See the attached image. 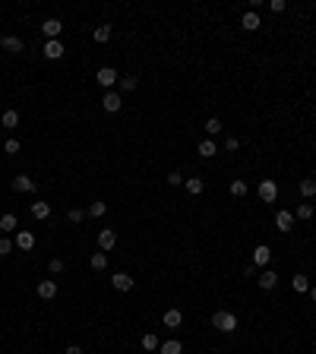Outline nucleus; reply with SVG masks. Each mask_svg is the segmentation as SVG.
<instances>
[{
  "label": "nucleus",
  "instance_id": "obj_36",
  "mask_svg": "<svg viewBox=\"0 0 316 354\" xmlns=\"http://www.w3.org/2000/svg\"><path fill=\"white\" fill-rule=\"evenodd\" d=\"M183 181H186V177H183L180 171H171V174H168V184H171V187H180Z\"/></svg>",
  "mask_w": 316,
  "mask_h": 354
},
{
  "label": "nucleus",
  "instance_id": "obj_12",
  "mask_svg": "<svg viewBox=\"0 0 316 354\" xmlns=\"http://www.w3.org/2000/svg\"><path fill=\"white\" fill-rule=\"evenodd\" d=\"M64 54H67V48L60 44V38H57V41H44V57H48V61H60Z\"/></svg>",
  "mask_w": 316,
  "mask_h": 354
},
{
  "label": "nucleus",
  "instance_id": "obj_15",
  "mask_svg": "<svg viewBox=\"0 0 316 354\" xmlns=\"http://www.w3.org/2000/svg\"><path fill=\"white\" fill-rule=\"evenodd\" d=\"M38 298L41 301H54L57 298V281L54 278H44L41 285H38Z\"/></svg>",
  "mask_w": 316,
  "mask_h": 354
},
{
  "label": "nucleus",
  "instance_id": "obj_42",
  "mask_svg": "<svg viewBox=\"0 0 316 354\" xmlns=\"http://www.w3.org/2000/svg\"><path fill=\"white\" fill-rule=\"evenodd\" d=\"M310 301H316V285H310Z\"/></svg>",
  "mask_w": 316,
  "mask_h": 354
},
{
  "label": "nucleus",
  "instance_id": "obj_1",
  "mask_svg": "<svg viewBox=\"0 0 316 354\" xmlns=\"http://www.w3.org/2000/svg\"><path fill=\"white\" fill-rule=\"evenodd\" d=\"M212 326L218 329V332L231 335L234 329H237V316H234L231 310H215V313H212Z\"/></svg>",
  "mask_w": 316,
  "mask_h": 354
},
{
  "label": "nucleus",
  "instance_id": "obj_19",
  "mask_svg": "<svg viewBox=\"0 0 316 354\" xmlns=\"http://www.w3.org/2000/svg\"><path fill=\"white\" fill-rule=\"evenodd\" d=\"M297 190H300V196H303V199H313V196H316V177H303Z\"/></svg>",
  "mask_w": 316,
  "mask_h": 354
},
{
  "label": "nucleus",
  "instance_id": "obj_27",
  "mask_svg": "<svg viewBox=\"0 0 316 354\" xmlns=\"http://www.w3.org/2000/svg\"><path fill=\"white\" fill-rule=\"evenodd\" d=\"M161 354H180L183 351V345H180V341L177 338H168V341H161V348H158Z\"/></svg>",
  "mask_w": 316,
  "mask_h": 354
},
{
  "label": "nucleus",
  "instance_id": "obj_4",
  "mask_svg": "<svg viewBox=\"0 0 316 354\" xmlns=\"http://www.w3.org/2000/svg\"><path fill=\"white\" fill-rule=\"evenodd\" d=\"M0 48L7 54H22L26 51V41H22L19 35H0Z\"/></svg>",
  "mask_w": 316,
  "mask_h": 354
},
{
  "label": "nucleus",
  "instance_id": "obj_14",
  "mask_svg": "<svg viewBox=\"0 0 316 354\" xmlns=\"http://www.w3.org/2000/svg\"><path fill=\"white\" fill-rule=\"evenodd\" d=\"M111 285L117 291H133V275H127V272H114L111 275Z\"/></svg>",
  "mask_w": 316,
  "mask_h": 354
},
{
  "label": "nucleus",
  "instance_id": "obj_18",
  "mask_svg": "<svg viewBox=\"0 0 316 354\" xmlns=\"http://www.w3.org/2000/svg\"><path fill=\"white\" fill-rule=\"evenodd\" d=\"M48 215H51V203H44V199H38V203H32V218L44 221Z\"/></svg>",
  "mask_w": 316,
  "mask_h": 354
},
{
  "label": "nucleus",
  "instance_id": "obj_32",
  "mask_svg": "<svg viewBox=\"0 0 316 354\" xmlns=\"http://www.w3.org/2000/svg\"><path fill=\"white\" fill-rule=\"evenodd\" d=\"M221 130H225V127H221L218 117H209V121H206V133H209V136H218Z\"/></svg>",
  "mask_w": 316,
  "mask_h": 354
},
{
  "label": "nucleus",
  "instance_id": "obj_35",
  "mask_svg": "<svg viewBox=\"0 0 316 354\" xmlns=\"http://www.w3.org/2000/svg\"><path fill=\"white\" fill-rule=\"evenodd\" d=\"M48 269H51V275H60V272H64V259H57V256H54L51 263H48Z\"/></svg>",
  "mask_w": 316,
  "mask_h": 354
},
{
  "label": "nucleus",
  "instance_id": "obj_20",
  "mask_svg": "<svg viewBox=\"0 0 316 354\" xmlns=\"http://www.w3.org/2000/svg\"><path fill=\"white\" fill-rule=\"evenodd\" d=\"M228 190H231V196H234V199H243V196L250 193V187H247V181H240V177H237V181H231Z\"/></svg>",
  "mask_w": 316,
  "mask_h": 354
},
{
  "label": "nucleus",
  "instance_id": "obj_26",
  "mask_svg": "<svg viewBox=\"0 0 316 354\" xmlns=\"http://www.w3.org/2000/svg\"><path fill=\"white\" fill-rule=\"evenodd\" d=\"M89 266L95 269V272H101V269H108V253H92V259H89Z\"/></svg>",
  "mask_w": 316,
  "mask_h": 354
},
{
  "label": "nucleus",
  "instance_id": "obj_11",
  "mask_svg": "<svg viewBox=\"0 0 316 354\" xmlns=\"http://www.w3.org/2000/svg\"><path fill=\"white\" fill-rule=\"evenodd\" d=\"M269 259H272V250H269L266 244H260V247L253 250V266H256V269H266Z\"/></svg>",
  "mask_w": 316,
  "mask_h": 354
},
{
  "label": "nucleus",
  "instance_id": "obj_34",
  "mask_svg": "<svg viewBox=\"0 0 316 354\" xmlns=\"http://www.w3.org/2000/svg\"><path fill=\"white\" fill-rule=\"evenodd\" d=\"M13 241H10V238H0V256H7V253H13Z\"/></svg>",
  "mask_w": 316,
  "mask_h": 354
},
{
  "label": "nucleus",
  "instance_id": "obj_40",
  "mask_svg": "<svg viewBox=\"0 0 316 354\" xmlns=\"http://www.w3.org/2000/svg\"><path fill=\"white\" fill-rule=\"evenodd\" d=\"M269 10H272V13H285V0H272Z\"/></svg>",
  "mask_w": 316,
  "mask_h": 354
},
{
  "label": "nucleus",
  "instance_id": "obj_6",
  "mask_svg": "<svg viewBox=\"0 0 316 354\" xmlns=\"http://www.w3.org/2000/svg\"><path fill=\"white\" fill-rule=\"evenodd\" d=\"M120 104H123V95L120 92H104V98H101V108L114 114V111H120Z\"/></svg>",
  "mask_w": 316,
  "mask_h": 354
},
{
  "label": "nucleus",
  "instance_id": "obj_39",
  "mask_svg": "<svg viewBox=\"0 0 316 354\" xmlns=\"http://www.w3.org/2000/svg\"><path fill=\"white\" fill-rule=\"evenodd\" d=\"M225 149H228V152H237V149H240V139H237V136H228V139H225Z\"/></svg>",
  "mask_w": 316,
  "mask_h": 354
},
{
  "label": "nucleus",
  "instance_id": "obj_29",
  "mask_svg": "<svg viewBox=\"0 0 316 354\" xmlns=\"http://www.w3.org/2000/svg\"><path fill=\"white\" fill-rule=\"evenodd\" d=\"M117 86H120V92H133L139 86V79L136 76H120V79H117Z\"/></svg>",
  "mask_w": 316,
  "mask_h": 354
},
{
  "label": "nucleus",
  "instance_id": "obj_30",
  "mask_svg": "<svg viewBox=\"0 0 316 354\" xmlns=\"http://www.w3.org/2000/svg\"><path fill=\"white\" fill-rule=\"evenodd\" d=\"M92 38H95L98 44H104L111 38V26H95V32H92Z\"/></svg>",
  "mask_w": 316,
  "mask_h": 354
},
{
  "label": "nucleus",
  "instance_id": "obj_33",
  "mask_svg": "<svg viewBox=\"0 0 316 354\" xmlns=\"http://www.w3.org/2000/svg\"><path fill=\"white\" fill-rule=\"evenodd\" d=\"M104 212H108V203H92V206H89V215H92V218H101Z\"/></svg>",
  "mask_w": 316,
  "mask_h": 354
},
{
  "label": "nucleus",
  "instance_id": "obj_3",
  "mask_svg": "<svg viewBox=\"0 0 316 354\" xmlns=\"http://www.w3.org/2000/svg\"><path fill=\"white\" fill-rule=\"evenodd\" d=\"M95 79H98V86H104V92H111V86H117V79H120V73H117L114 67H101L98 73H95Z\"/></svg>",
  "mask_w": 316,
  "mask_h": 354
},
{
  "label": "nucleus",
  "instance_id": "obj_8",
  "mask_svg": "<svg viewBox=\"0 0 316 354\" xmlns=\"http://www.w3.org/2000/svg\"><path fill=\"white\" fill-rule=\"evenodd\" d=\"M41 32L48 35V41H57V38H60V32H64V22L60 19H44L41 22Z\"/></svg>",
  "mask_w": 316,
  "mask_h": 354
},
{
  "label": "nucleus",
  "instance_id": "obj_37",
  "mask_svg": "<svg viewBox=\"0 0 316 354\" xmlns=\"http://www.w3.org/2000/svg\"><path fill=\"white\" fill-rule=\"evenodd\" d=\"M83 215H86L83 209H70V212H67V218L73 221V225H79V221H83Z\"/></svg>",
  "mask_w": 316,
  "mask_h": 354
},
{
  "label": "nucleus",
  "instance_id": "obj_2",
  "mask_svg": "<svg viewBox=\"0 0 316 354\" xmlns=\"http://www.w3.org/2000/svg\"><path fill=\"white\" fill-rule=\"evenodd\" d=\"M13 190L16 193H35L38 190V181H35L32 174H16L13 177Z\"/></svg>",
  "mask_w": 316,
  "mask_h": 354
},
{
  "label": "nucleus",
  "instance_id": "obj_10",
  "mask_svg": "<svg viewBox=\"0 0 316 354\" xmlns=\"http://www.w3.org/2000/svg\"><path fill=\"white\" fill-rule=\"evenodd\" d=\"M278 196V184L275 181H260V199L263 203H275Z\"/></svg>",
  "mask_w": 316,
  "mask_h": 354
},
{
  "label": "nucleus",
  "instance_id": "obj_21",
  "mask_svg": "<svg viewBox=\"0 0 316 354\" xmlns=\"http://www.w3.org/2000/svg\"><path fill=\"white\" fill-rule=\"evenodd\" d=\"M196 152H200L203 158H215V155H218V146L212 143V139H203V143L196 146Z\"/></svg>",
  "mask_w": 316,
  "mask_h": 354
},
{
  "label": "nucleus",
  "instance_id": "obj_16",
  "mask_svg": "<svg viewBox=\"0 0 316 354\" xmlns=\"http://www.w3.org/2000/svg\"><path fill=\"white\" fill-rule=\"evenodd\" d=\"M256 281H260V288H263V291H272V288L278 285V275L272 272V269H263V272H260V278H256Z\"/></svg>",
  "mask_w": 316,
  "mask_h": 354
},
{
  "label": "nucleus",
  "instance_id": "obj_31",
  "mask_svg": "<svg viewBox=\"0 0 316 354\" xmlns=\"http://www.w3.org/2000/svg\"><path fill=\"white\" fill-rule=\"evenodd\" d=\"M143 348H146V351H158V348H161V345H158V335H155V332H146V335H143Z\"/></svg>",
  "mask_w": 316,
  "mask_h": 354
},
{
  "label": "nucleus",
  "instance_id": "obj_38",
  "mask_svg": "<svg viewBox=\"0 0 316 354\" xmlns=\"http://www.w3.org/2000/svg\"><path fill=\"white\" fill-rule=\"evenodd\" d=\"M4 152H7V155H16V152H19V139H7Z\"/></svg>",
  "mask_w": 316,
  "mask_h": 354
},
{
  "label": "nucleus",
  "instance_id": "obj_24",
  "mask_svg": "<svg viewBox=\"0 0 316 354\" xmlns=\"http://www.w3.org/2000/svg\"><path fill=\"white\" fill-rule=\"evenodd\" d=\"M0 124H4L7 130H13V127H19V111H13V108H7V111H4V117H0Z\"/></svg>",
  "mask_w": 316,
  "mask_h": 354
},
{
  "label": "nucleus",
  "instance_id": "obj_9",
  "mask_svg": "<svg viewBox=\"0 0 316 354\" xmlns=\"http://www.w3.org/2000/svg\"><path fill=\"white\" fill-rule=\"evenodd\" d=\"M161 323H165L168 329H180V326H183V310H177V307H171V310H165V316H161Z\"/></svg>",
  "mask_w": 316,
  "mask_h": 354
},
{
  "label": "nucleus",
  "instance_id": "obj_23",
  "mask_svg": "<svg viewBox=\"0 0 316 354\" xmlns=\"http://www.w3.org/2000/svg\"><path fill=\"white\" fill-rule=\"evenodd\" d=\"M16 225H19V218L13 215V212H7V215H0V231H4V234L16 231Z\"/></svg>",
  "mask_w": 316,
  "mask_h": 354
},
{
  "label": "nucleus",
  "instance_id": "obj_17",
  "mask_svg": "<svg viewBox=\"0 0 316 354\" xmlns=\"http://www.w3.org/2000/svg\"><path fill=\"white\" fill-rule=\"evenodd\" d=\"M19 250H32L35 247V234L32 231H16V241H13Z\"/></svg>",
  "mask_w": 316,
  "mask_h": 354
},
{
  "label": "nucleus",
  "instance_id": "obj_25",
  "mask_svg": "<svg viewBox=\"0 0 316 354\" xmlns=\"http://www.w3.org/2000/svg\"><path fill=\"white\" fill-rule=\"evenodd\" d=\"M291 288H294V291H300V294H307V291H310V278L303 275V272H297L294 278H291Z\"/></svg>",
  "mask_w": 316,
  "mask_h": 354
},
{
  "label": "nucleus",
  "instance_id": "obj_22",
  "mask_svg": "<svg viewBox=\"0 0 316 354\" xmlns=\"http://www.w3.org/2000/svg\"><path fill=\"white\" fill-rule=\"evenodd\" d=\"M183 187H186V193H193V196H200V193L206 190L203 177H186V181H183Z\"/></svg>",
  "mask_w": 316,
  "mask_h": 354
},
{
  "label": "nucleus",
  "instance_id": "obj_5",
  "mask_svg": "<svg viewBox=\"0 0 316 354\" xmlns=\"http://www.w3.org/2000/svg\"><path fill=\"white\" fill-rule=\"evenodd\" d=\"M114 244H117V231H114V228H101V231H98V250H101V253H111Z\"/></svg>",
  "mask_w": 316,
  "mask_h": 354
},
{
  "label": "nucleus",
  "instance_id": "obj_13",
  "mask_svg": "<svg viewBox=\"0 0 316 354\" xmlns=\"http://www.w3.org/2000/svg\"><path fill=\"white\" fill-rule=\"evenodd\" d=\"M263 26V19H260V13H253V10H247V13L240 16V29H247V32H256Z\"/></svg>",
  "mask_w": 316,
  "mask_h": 354
},
{
  "label": "nucleus",
  "instance_id": "obj_41",
  "mask_svg": "<svg viewBox=\"0 0 316 354\" xmlns=\"http://www.w3.org/2000/svg\"><path fill=\"white\" fill-rule=\"evenodd\" d=\"M64 354H83V348H79V345H67V351Z\"/></svg>",
  "mask_w": 316,
  "mask_h": 354
},
{
  "label": "nucleus",
  "instance_id": "obj_7",
  "mask_svg": "<svg viewBox=\"0 0 316 354\" xmlns=\"http://www.w3.org/2000/svg\"><path fill=\"white\" fill-rule=\"evenodd\" d=\"M294 212H288V209H282V212H278V215H275V228L278 231H282V234H288L291 228H294Z\"/></svg>",
  "mask_w": 316,
  "mask_h": 354
},
{
  "label": "nucleus",
  "instance_id": "obj_28",
  "mask_svg": "<svg viewBox=\"0 0 316 354\" xmlns=\"http://www.w3.org/2000/svg\"><path fill=\"white\" fill-rule=\"evenodd\" d=\"M294 218H303V221H310L313 218V203H300L294 209Z\"/></svg>",
  "mask_w": 316,
  "mask_h": 354
}]
</instances>
